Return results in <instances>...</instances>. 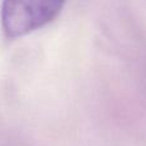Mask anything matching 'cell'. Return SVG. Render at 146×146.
<instances>
[{
    "instance_id": "obj_1",
    "label": "cell",
    "mask_w": 146,
    "mask_h": 146,
    "mask_svg": "<svg viewBox=\"0 0 146 146\" xmlns=\"http://www.w3.org/2000/svg\"><path fill=\"white\" fill-rule=\"evenodd\" d=\"M67 0H3L1 30L7 38H19L56 18Z\"/></svg>"
}]
</instances>
